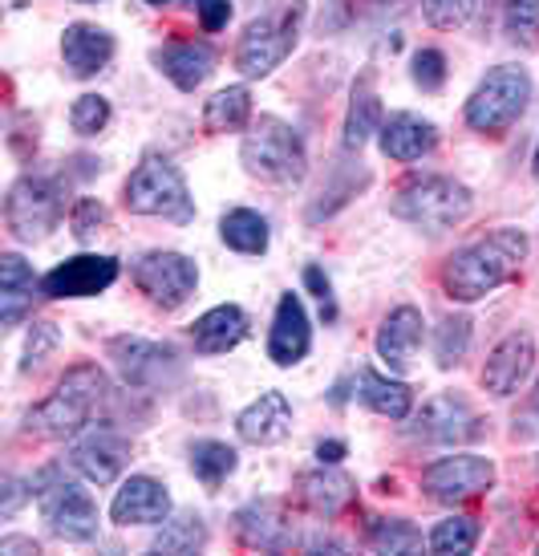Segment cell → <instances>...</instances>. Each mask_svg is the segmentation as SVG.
Masks as SVG:
<instances>
[{
	"mask_svg": "<svg viewBox=\"0 0 539 556\" xmlns=\"http://www.w3.org/2000/svg\"><path fill=\"white\" fill-rule=\"evenodd\" d=\"M531 240L519 228H499V232L483 236L475 244H466L442 264V289L454 301H478V296L495 293L499 285L519 277Z\"/></svg>",
	"mask_w": 539,
	"mask_h": 556,
	"instance_id": "1",
	"label": "cell"
},
{
	"mask_svg": "<svg viewBox=\"0 0 539 556\" xmlns=\"http://www.w3.org/2000/svg\"><path fill=\"white\" fill-rule=\"evenodd\" d=\"M106 399V374L90 366V362H81L74 370H65L62 382L25 415V434H37V439H74V434L90 427L98 406Z\"/></svg>",
	"mask_w": 539,
	"mask_h": 556,
	"instance_id": "2",
	"label": "cell"
},
{
	"mask_svg": "<svg viewBox=\"0 0 539 556\" xmlns=\"http://www.w3.org/2000/svg\"><path fill=\"white\" fill-rule=\"evenodd\" d=\"M305 25V0H272L260 16L247 21L235 46V70L244 78H268L300 41Z\"/></svg>",
	"mask_w": 539,
	"mask_h": 556,
	"instance_id": "3",
	"label": "cell"
},
{
	"mask_svg": "<svg viewBox=\"0 0 539 556\" xmlns=\"http://www.w3.org/2000/svg\"><path fill=\"white\" fill-rule=\"evenodd\" d=\"M240 163L247 175H256L264 184L293 187L305 179L308 151L305 139L296 135V126H288L277 114H260L240 142Z\"/></svg>",
	"mask_w": 539,
	"mask_h": 556,
	"instance_id": "4",
	"label": "cell"
},
{
	"mask_svg": "<svg viewBox=\"0 0 539 556\" xmlns=\"http://www.w3.org/2000/svg\"><path fill=\"white\" fill-rule=\"evenodd\" d=\"M471 207H475L471 187H462L450 175H410V179H401L389 200L394 216L414 228H426V232H447L471 216Z\"/></svg>",
	"mask_w": 539,
	"mask_h": 556,
	"instance_id": "5",
	"label": "cell"
},
{
	"mask_svg": "<svg viewBox=\"0 0 539 556\" xmlns=\"http://www.w3.org/2000/svg\"><path fill=\"white\" fill-rule=\"evenodd\" d=\"M123 200L134 216H163L175 219V224L195 219V203H191L183 170L175 167L167 155H142V163L126 179Z\"/></svg>",
	"mask_w": 539,
	"mask_h": 556,
	"instance_id": "6",
	"label": "cell"
},
{
	"mask_svg": "<svg viewBox=\"0 0 539 556\" xmlns=\"http://www.w3.org/2000/svg\"><path fill=\"white\" fill-rule=\"evenodd\" d=\"M531 102V74L524 65H495L466 98V126L478 135H503Z\"/></svg>",
	"mask_w": 539,
	"mask_h": 556,
	"instance_id": "7",
	"label": "cell"
},
{
	"mask_svg": "<svg viewBox=\"0 0 539 556\" xmlns=\"http://www.w3.org/2000/svg\"><path fill=\"white\" fill-rule=\"evenodd\" d=\"M65 212L62 179L53 175H21L4 195V224L21 244H41Z\"/></svg>",
	"mask_w": 539,
	"mask_h": 556,
	"instance_id": "8",
	"label": "cell"
},
{
	"mask_svg": "<svg viewBox=\"0 0 539 556\" xmlns=\"http://www.w3.org/2000/svg\"><path fill=\"white\" fill-rule=\"evenodd\" d=\"M29 488L53 536H62V541H93L98 536V504L86 488H77L74 479L62 476V467H46L41 476L29 479Z\"/></svg>",
	"mask_w": 539,
	"mask_h": 556,
	"instance_id": "9",
	"label": "cell"
},
{
	"mask_svg": "<svg viewBox=\"0 0 539 556\" xmlns=\"http://www.w3.org/2000/svg\"><path fill=\"white\" fill-rule=\"evenodd\" d=\"M110 357H114V370L126 387L134 390H170L183 374L179 354L163 345V341L146 338H114L110 341Z\"/></svg>",
	"mask_w": 539,
	"mask_h": 556,
	"instance_id": "10",
	"label": "cell"
},
{
	"mask_svg": "<svg viewBox=\"0 0 539 556\" xmlns=\"http://www.w3.org/2000/svg\"><path fill=\"white\" fill-rule=\"evenodd\" d=\"M134 285L151 296L158 309H179L195 296L200 268L183 252H146L134 261Z\"/></svg>",
	"mask_w": 539,
	"mask_h": 556,
	"instance_id": "11",
	"label": "cell"
},
{
	"mask_svg": "<svg viewBox=\"0 0 539 556\" xmlns=\"http://www.w3.org/2000/svg\"><path fill=\"white\" fill-rule=\"evenodd\" d=\"M69 464L81 476L106 488L123 476V467L130 464V439L110 422H90L81 434H74V447H69Z\"/></svg>",
	"mask_w": 539,
	"mask_h": 556,
	"instance_id": "12",
	"label": "cell"
},
{
	"mask_svg": "<svg viewBox=\"0 0 539 556\" xmlns=\"http://www.w3.org/2000/svg\"><path fill=\"white\" fill-rule=\"evenodd\" d=\"M495 483V464L483 455H447L422 471V492L438 504H462Z\"/></svg>",
	"mask_w": 539,
	"mask_h": 556,
	"instance_id": "13",
	"label": "cell"
},
{
	"mask_svg": "<svg viewBox=\"0 0 539 556\" xmlns=\"http://www.w3.org/2000/svg\"><path fill=\"white\" fill-rule=\"evenodd\" d=\"M483 431L475 406L459 394H438L431 399L410 422V434L422 439V443H438V447H454V443H466Z\"/></svg>",
	"mask_w": 539,
	"mask_h": 556,
	"instance_id": "14",
	"label": "cell"
},
{
	"mask_svg": "<svg viewBox=\"0 0 539 556\" xmlns=\"http://www.w3.org/2000/svg\"><path fill=\"white\" fill-rule=\"evenodd\" d=\"M536 366V338L527 329H515L499 341L483 366V387L491 390L495 399H508L527 382V374Z\"/></svg>",
	"mask_w": 539,
	"mask_h": 556,
	"instance_id": "15",
	"label": "cell"
},
{
	"mask_svg": "<svg viewBox=\"0 0 539 556\" xmlns=\"http://www.w3.org/2000/svg\"><path fill=\"white\" fill-rule=\"evenodd\" d=\"M296 500H300V508L312 511V516L333 520V516L354 508L357 483L345 476V471H337L333 464H321V467H312V471H300V479H296Z\"/></svg>",
	"mask_w": 539,
	"mask_h": 556,
	"instance_id": "16",
	"label": "cell"
},
{
	"mask_svg": "<svg viewBox=\"0 0 539 556\" xmlns=\"http://www.w3.org/2000/svg\"><path fill=\"white\" fill-rule=\"evenodd\" d=\"M118 280V261L114 256H74L46 273L41 293L46 296H98Z\"/></svg>",
	"mask_w": 539,
	"mask_h": 556,
	"instance_id": "17",
	"label": "cell"
},
{
	"mask_svg": "<svg viewBox=\"0 0 539 556\" xmlns=\"http://www.w3.org/2000/svg\"><path fill=\"white\" fill-rule=\"evenodd\" d=\"M235 536L247 548H264V553H280L296 541V528L280 500H256L247 508L235 511Z\"/></svg>",
	"mask_w": 539,
	"mask_h": 556,
	"instance_id": "18",
	"label": "cell"
},
{
	"mask_svg": "<svg viewBox=\"0 0 539 556\" xmlns=\"http://www.w3.org/2000/svg\"><path fill=\"white\" fill-rule=\"evenodd\" d=\"M170 511V492L151 476H130L118 488L114 504H110V520L114 525H163Z\"/></svg>",
	"mask_w": 539,
	"mask_h": 556,
	"instance_id": "19",
	"label": "cell"
},
{
	"mask_svg": "<svg viewBox=\"0 0 539 556\" xmlns=\"http://www.w3.org/2000/svg\"><path fill=\"white\" fill-rule=\"evenodd\" d=\"M422 338H426L422 313H418L414 305H398V309L382 321L373 345H377V357H382L389 370L406 374L414 366V354H418V345H422Z\"/></svg>",
	"mask_w": 539,
	"mask_h": 556,
	"instance_id": "20",
	"label": "cell"
},
{
	"mask_svg": "<svg viewBox=\"0 0 539 556\" xmlns=\"http://www.w3.org/2000/svg\"><path fill=\"white\" fill-rule=\"evenodd\" d=\"M308 345H312V325H308L305 305L296 293H284L272 317V333H268V357L277 366H296L305 362Z\"/></svg>",
	"mask_w": 539,
	"mask_h": 556,
	"instance_id": "21",
	"label": "cell"
},
{
	"mask_svg": "<svg viewBox=\"0 0 539 556\" xmlns=\"http://www.w3.org/2000/svg\"><path fill=\"white\" fill-rule=\"evenodd\" d=\"M235 431H240L244 443L272 447V443L288 439V431H293V406H288V399L280 390H264L260 399L235 418Z\"/></svg>",
	"mask_w": 539,
	"mask_h": 556,
	"instance_id": "22",
	"label": "cell"
},
{
	"mask_svg": "<svg viewBox=\"0 0 539 556\" xmlns=\"http://www.w3.org/2000/svg\"><path fill=\"white\" fill-rule=\"evenodd\" d=\"M62 58L74 78H98L114 58V37L102 25L77 21L62 33Z\"/></svg>",
	"mask_w": 539,
	"mask_h": 556,
	"instance_id": "23",
	"label": "cell"
},
{
	"mask_svg": "<svg viewBox=\"0 0 539 556\" xmlns=\"http://www.w3.org/2000/svg\"><path fill=\"white\" fill-rule=\"evenodd\" d=\"M154 65L179 90H200L203 81L216 74V49L207 41H170V46L154 49Z\"/></svg>",
	"mask_w": 539,
	"mask_h": 556,
	"instance_id": "24",
	"label": "cell"
},
{
	"mask_svg": "<svg viewBox=\"0 0 539 556\" xmlns=\"http://www.w3.org/2000/svg\"><path fill=\"white\" fill-rule=\"evenodd\" d=\"M382 151L385 159H398V163H414V159L431 155L434 147H438V130L434 123L426 118H418L410 110H398V114H389L382 123Z\"/></svg>",
	"mask_w": 539,
	"mask_h": 556,
	"instance_id": "25",
	"label": "cell"
},
{
	"mask_svg": "<svg viewBox=\"0 0 539 556\" xmlns=\"http://www.w3.org/2000/svg\"><path fill=\"white\" fill-rule=\"evenodd\" d=\"M247 338V313L240 305H216L191 325V341L200 354H228Z\"/></svg>",
	"mask_w": 539,
	"mask_h": 556,
	"instance_id": "26",
	"label": "cell"
},
{
	"mask_svg": "<svg viewBox=\"0 0 539 556\" xmlns=\"http://www.w3.org/2000/svg\"><path fill=\"white\" fill-rule=\"evenodd\" d=\"M33 293H37L33 268L16 252H4L0 256V325L4 329L21 325V317L33 309Z\"/></svg>",
	"mask_w": 539,
	"mask_h": 556,
	"instance_id": "27",
	"label": "cell"
},
{
	"mask_svg": "<svg viewBox=\"0 0 539 556\" xmlns=\"http://www.w3.org/2000/svg\"><path fill=\"white\" fill-rule=\"evenodd\" d=\"M382 123H385L382 98L373 90V78L365 74L354 86V98H349V110H345V135H341L345 151H361L373 135H382Z\"/></svg>",
	"mask_w": 539,
	"mask_h": 556,
	"instance_id": "28",
	"label": "cell"
},
{
	"mask_svg": "<svg viewBox=\"0 0 539 556\" xmlns=\"http://www.w3.org/2000/svg\"><path fill=\"white\" fill-rule=\"evenodd\" d=\"M219 236H223V244L235 248V252H244V256H260L268 252V219L260 212H252V207H231L228 216L219 219Z\"/></svg>",
	"mask_w": 539,
	"mask_h": 556,
	"instance_id": "29",
	"label": "cell"
},
{
	"mask_svg": "<svg viewBox=\"0 0 539 556\" xmlns=\"http://www.w3.org/2000/svg\"><path fill=\"white\" fill-rule=\"evenodd\" d=\"M361 402L385 418H406L414 406V390L377 370H361Z\"/></svg>",
	"mask_w": 539,
	"mask_h": 556,
	"instance_id": "30",
	"label": "cell"
},
{
	"mask_svg": "<svg viewBox=\"0 0 539 556\" xmlns=\"http://www.w3.org/2000/svg\"><path fill=\"white\" fill-rule=\"evenodd\" d=\"M252 123V93L247 86H228L207 98L203 106V126L216 130V135H231V130H244Z\"/></svg>",
	"mask_w": 539,
	"mask_h": 556,
	"instance_id": "31",
	"label": "cell"
},
{
	"mask_svg": "<svg viewBox=\"0 0 539 556\" xmlns=\"http://www.w3.org/2000/svg\"><path fill=\"white\" fill-rule=\"evenodd\" d=\"M207 544V528L195 511H183L175 520H163V528L154 532L151 553H200Z\"/></svg>",
	"mask_w": 539,
	"mask_h": 556,
	"instance_id": "32",
	"label": "cell"
},
{
	"mask_svg": "<svg viewBox=\"0 0 539 556\" xmlns=\"http://www.w3.org/2000/svg\"><path fill=\"white\" fill-rule=\"evenodd\" d=\"M235 467H240L235 447L219 443V439H200V443L191 447V471H195V479L207 483V488H219Z\"/></svg>",
	"mask_w": 539,
	"mask_h": 556,
	"instance_id": "33",
	"label": "cell"
},
{
	"mask_svg": "<svg viewBox=\"0 0 539 556\" xmlns=\"http://www.w3.org/2000/svg\"><path fill=\"white\" fill-rule=\"evenodd\" d=\"M365 541L373 553H418L422 548V532L410 520H389V516H373L365 528Z\"/></svg>",
	"mask_w": 539,
	"mask_h": 556,
	"instance_id": "34",
	"label": "cell"
},
{
	"mask_svg": "<svg viewBox=\"0 0 539 556\" xmlns=\"http://www.w3.org/2000/svg\"><path fill=\"white\" fill-rule=\"evenodd\" d=\"M471 350V317H447V321L438 325V333H434V357H438V366L450 370V366H459L462 357Z\"/></svg>",
	"mask_w": 539,
	"mask_h": 556,
	"instance_id": "35",
	"label": "cell"
},
{
	"mask_svg": "<svg viewBox=\"0 0 539 556\" xmlns=\"http://www.w3.org/2000/svg\"><path fill=\"white\" fill-rule=\"evenodd\" d=\"M503 29L519 49H539V0H508Z\"/></svg>",
	"mask_w": 539,
	"mask_h": 556,
	"instance_id": "36",
	"label": "cell"
},
{
	"mask_svg": "<svg viewBox=\"0 0 539 556\" xmlns=\"http://www.w3.org/2000/svg\"><path fill=\"white\" fill-rule=\"evenodd\" d=\"M478 541V520L471 516H450L431 532V553H471Z\"/></svg>",
	"mask_w": 539,
	"mask_h": 556,
	"instance_id": "37",
	"label": "cell"
},
{
	"mask_svg": "<svg viewBox=\"0 0 539 556\" xmlns=\"http://www.w3.org/2000/svg\"><path fill=\"white\" fill-rule=\"evenodd\" d=\"M69 126H74L77 135H86V139L102 135L110 126V102L102 93H81L74 106H69Z\"/></svg>",
	"mask_w": 539,
	"mask_h": 556,
	"instance_id": "38",
	"label": "cell"
},
{
	"mask_svg": "<svg viewBox=\"0 0 539 556\" xmlns=\"http://www.w3.org/2000/svg\"><path fill=\"white\" fill-rule=\"evenodd\" d=\"M422 13L434 29H462L478 13V0H422Z\"/></svg>",
	"mask_w": 539,
	"mask_h": 556,
	"instance_id": "39",
	"label": "cell"
},
{
	"mask_svg": "<svg viewBox=\"0 0 539 556\" xmlns=\"http://www.w3.org/2000/svg\"><path fill=\"white\" fill-rule=\"evenodd\" d=\"M57 341H62V333H57V325L53 321H37L29 329V341H25V357H21V370L33 374L41 370L49 362V354L57 350Z\"/></svg>",
	"mask_w": 539,
	"mask_h": 556,
	"instance_id": "40",
	"label": "cell"
},
{
	"mask_svg": "<svg viewBox=\"0 0 539 556\" xmlns=\"http://www.w3.org/2000/svg\"><path fill=\"white\" fill-rule=\"evenodd\" d=\"M69 228H74V240H81V244H90V240H98V236L110 228V212L106 203L98 200H77L74 203V216H69Z\"/></svg>",
	"mask_w": 539,
	"mask_h": 556,
	"instance_id": "41",
	"label": "cell"
},
{
	"mask_svg": "<svg viewBox=\"0 0 539 556\" xmlns=\"http://www.w3.org/2000/svg\"><path fill=\"white\" fill-rule=\"evenodd\" d=\"M410 74H414V81L422 90H438V86L447 81V58H442L438 49H418Z\"/></svg>",
	"mask_w": 539,
	"mask_h": 556,
	"instance_id": "42",
	"label": "cell"
},
{
	"mask_svg": "<svg viewBox=\"0 0 539 556\" xmlns=\"http://www.w3.org/2000/svg\"><path fill=\"white\" fill-rule=\"evenodd\" d=\"M515 439H539V382L536 390L527 394V402L519 406V415H515Z\"/></svg>",
	"mask_w": 539,
	"mask_h": 556,
	"instance_id": "43",
	"label": "cell"
},
{
	"mask_svg": "<svg viewBox=\"0 0 539 556\" xmlns=\"http://www.w3.org/2000/svg\"><path fill=\"white\" fill-rule=\"evenodd\" d=\"M195 4V13H200L203 21V29L207 33H216L228 25V16H231V0H191Z\"/></svg>",
	"mask_w": 539,
	"mask_h": 556,
	"instance_id": "44",
	"label": "cell"
},
{
	"mask_svg": "<svg viewBox=\"0 0 539 556\" xmlns=\"http://www.w3.org/2000/svg\"><path fill=\"white\" fill-rule=\"evenodd\" d=\"M305 285L312 289V296L321 301V313H324V317L333 321V317H337V309H333V289H329V277H324L317 264H312V268H305Z\"/></svg>",
	"mask_w": 539,
	"mask_h": 556,
	"instance_id": "45",
	"label": "cell"
},
{
	"mask_svg": "<svg viewBox=\"0 0 539 556\" xmlns=\"http://www.w3.org/2000/svg\"><path fill=\"white\" fill-rule=\"evenodd\" d=\"M29 495H33L29 483H21V479H4V504H0V516H16V508H21Z\"/></svg>",
	"mask_w": 539,
	"mask_h": 556,
	"instance_id": "46",
	"label": "cell"
},
{
	"mask_svg": "<svg viewBox=\"0 0 539 556\" xmlns=\"http://www.w3.org/2000/svg\"><path fill=\"white\" fill-rule=\"evenodd\" d=\"M25 139L37 142V118H29V114H21V118H16V130H13V151H16L21 159L29 155V147H25Z\"/></svg>",
	"mask_w": 539,
	"mask_h": 556,
	"instance_id": "47",
	"label": "cell"
},
{
	"mask_svg": "<svg viewBox=\"0 0 539 556\" xmlns=\"http://www.w3.org/2000/svg\"><path fill=\"white\" fill-rule=\"evenodd\" d=\"M0 553L21 556V553H41V548H37L33 536H4V541H0Z\"/></svg>",
	"mask_w": 539,
	"mask_h": 556,
	"instance_id": "48",
	"label": "cell"
},
{
	"mask_svg": "<svg viewBox=\"0 0 539 556\" xmlns=\"http://www.w3.org/2000/svg\"><path fill=\"white\" fill-rule=\"evenodd\" d=\"M341 455H345V443H337V439H329V443L317 447V459H321V464H341Z\"/></svg>",
	"mask_w": 539,
	"mask_h": 556,
	"instance_id": "49",
	"label": "cell"
},
{
	"mask_svg": "<svg viewBox=\"0 0 539 556\" xmlns=\"http://www.w3.org/2000/svg\"><path fill=\"white\" fill-rule=\"evenodd\" d=\"M531 170H536V179H539V147H536V159H531Z\"/></svg>",
	"mask_w": 539,
	"mask_h": 556,
	"instance_id": "50",
	"label": "cell"
},
{
	"mask_svg": "<svg viewBox=\"0 0 539 556\" xmlns=\"http://www.w3.org/2000/svg\"><path fill=\"white\" fill-rule=\"evenodd\" d=\"M146 4H170V0H146Z\"/></svg>",
	"mask_w": 539,
	"mask_h": 556,
	"instance_id": "51",
	"label": "cell"
},
{
	"mask_svg": "<svg viewBox=\"0 0 539 556\" xmlns=\"http://www.w3.org/2000/svg\"><path fill=\"white\" fill-rule=\"evenodd\" d=\"M382 4H394V0H382Z\"/></svg>",
	"mask_w": 539,
	"mask_h": 556,
	"instance_id": "52",
	"label": "cell"
}]
</instances>
